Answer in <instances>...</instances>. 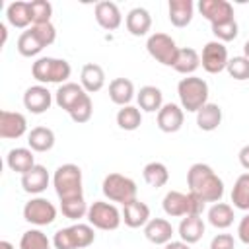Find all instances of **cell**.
Listing matches in <instances>:
<instances>
[{
  "label": "cell",
  "instance_id": "6da1fadb",
  "mask_svg": "<svg viewBox=\"0 0 249 249\" xmlns=\"http://www.w3.org/2000/svg\"><path fill=\"white\" fill-rule=\"evenodd\" d=\"M189 193L196 195L204 202H220L224 196V181L208 163H193L187 171Z\"/></svg>",
  "mask_w": 249,
  "mask_h": 249
},
{
  "label": "cell",
  "instance_id": "7a4b0ae2",
  "mask_svg": "<svg viewBox=\"0 0 249 249\" xmlns=\"http://www.w3.org/2000/svg\"><path fill=\"white\" fill-rule=\"evenodd\" d=\"M56 39V27L49 21V23H37L31 25L29 29H25L19 37H18V53L21 56H37L45 47L53 45Z\"/></svg>",
  "mask_w": 249,
  "mask_h": 249
},
{
  "label": "cell",
  "instance_id": "3957f363",
  "mask_svg": "<svg viewBox=\"0 0 249 249\" xmlns=\"http://www.w3.org/2000/svg\"><path fill=\"white\" fill-rule=\"evenodd\" d=\"M53 187H54V193L60 198V202L84 196L82 169L76 163H62V165H58L54 175H53Z\"/></svg>",
  "mask_w": 249,
  "mask_h": 249
},
{
  "label": "cell",
  "instance_id": "277c9868",
  "mask_svg": "<svg viewBox=\"0 0 249 249\" xmlns=\"http://www.w3.org/2000/svg\"><path fill=\"white\" fill-rule=\"evenodd\" d=\"M72 74L70 62L64 58H54V56H39L31 64V76L39 84H66Z\"/></svg>",
  "mask_w": 249,
  "mask_h": 249
},
{
  "label": "cell",
  "instance_id": "5b68a950",
  "mask_svg": "<svg viewBox=\"0 0 249 249\" xmlns=\"http://www.w3.org/2000/svg\"><path fill=\"white\" fill-rule=\"evenodd\" d=\"M177 95L183 111L196 113L208 103V84L198 76H185L177 84Z\"/></svg>",
  "mask_w": 249,
  "mask_h": 249
},
{
  "label": "cell",
  "instance_id": "8992f818",
  "mask_svg": "<svg viewBox=\"0 0 249 249\" xmlns=\"http://www.w3.org/2000/svg\"><path fill=\"white\" fill-rule=\"evenodd\" d=\"M204 200H200L193 193H181V191H169L165 193L161 206L163 212L171 218H185V216H200L204 210Z\"/></svg>",
  "mask_w": 249,
  "mask_h": 249
},
{
  "label": "cell",
  "instance_id": "52a82bcc",
  "mask_svg": "<svg viewBox=\"0 0 249 249\" xmlns=\"http://www.w3.org/2000/svg\"><path fill=\"white\" fill-rule=\"evenodd\" d=\"M95 241L93 226L89 224H74L54 231L53 245L54 249H86Z\"/></svg>",
  "mask_w": 249,
  "mask_h": 249
},
{
  "label": "cell",
  "instance_id": "ba28073f",
  "mask_svg": "<svg viewBox=\"0 0 249 249\" xmlns=\"http://www.w3.org/2000/svg\"><path fill=\"white\" fill-rule=\"evenodd\" d=\"M101 191L111 202H119L124 206L126 202L136 198L138 187L130 177H126L123 173H109V175H105V179L101 183Z\"/></svg>",
  "mask_w": 249,
  "mask_h": 249
},
{
  "label": "cell",
  "instance_id": "9c48e42d",
  "mask_svg": "<svg viewBox=\"0 0 249 249\" xmlns=\"http://www.w3.org/2000/svg\"><path fill=\"white\" fill-rule=\"evenodd\" d=\"M88 224L103 230V231H113L121 226L123 222V214L119 212V208L113 202H105V200H95L89 204L88 208Z\"/></svg>",
  "mask_w": 249,
  "mask_h": 249
},
{
  "label": "cell",
  "instance_id": "30bf717a",
  "mask_svg": "<svg viewBox=\"0 0 249 249\" xmlns=\"http://www.w3.org/2000/svg\"><path fill=\"white\" fill-rule=\"evenodd\" d=\"M146 51L154 60H158L163 66H171V68L179 54V47L175 39L169 37L167 33H152L146 41Z\"/></svg>",
  "mask_w": 249,
  "mask_h": 249
},
{
  "label": "cell",
  "instance_id": "8fae6325",
  "mask_svg": "<svg viewBox=\"0 0 249 249\" xmlns=\"http://www.w3.org/2000/svg\"><path fill=\"white\" fill-rule=\"evenodd\" d=\"M23 220L33 226H49L56 220V206L45 196H33L23 206Z\"/></svg>",
  "mask_w": 249,
  "mask_h": 249
},
{
  "label": "cell",
  "instance_id": "7c38bea8",
  "mask_svg": "<svg viewBox=\"0 0 249 249\" xmlns=\"http://www.w3.org/2000/svg\"><path fill=\"white\" fill-rule=\"evenodd\" d=\"M230 62L228 56V49L224 43L220 41H208L202 47V54H200V64L208 74H220L222 70H226Z\"/></svg>",
  "mask_w": 249,
  "mask_h": 249
},
{
  "label": "cell",
  "instance_id": "4fadbf2b",
  "mask_svg": "<svg viewBox=\"0 0 249 249\" xmlns=\"http://www.w3.org/2000/svg\"><path fill=\"white\" fill-rule=\"evenodd\" d=\"M198 12L202 14L204 19L210 21V25H220V23L235 19L233 6L228 0H200Z\"/></svg>",
  "mask_w": 249,
  "mask_h": 249
},
{
  "label": "cell",
  "instance_id": "5bb4252c",
  "mask_svg": "<svg viewBox=\"0 0 249 249\" xmlns=\"http://www.w3.org/2000/svg\"><path fill=\"white\" fill-rule=\"evenodd\" d=\"M53 105V93L49 91L47 86L43 84H37V86H31L25 89L23 93V107L33 113V115H41L45 111H49Z\"/></svg>",
  "mask_w": 249,
  "mask_h": 249
},
{
  "label": "cell",
  "instance_id": "9a60e30c",
  "mask_svg": "<svg viewBox=\"0 0 249 249\" xmlns=\"http://www.w3.org/2000/svg\"><path fill=\"white\" fill-rule=\"evenodd\" d=\"M27 132V119L18 111H0V138L14 140Z\"/></svg>",
  "mask_w": 249,
  "mask_h": 249
},
{
  "label": "cell",
  "instance_id": "2e32d148",
  "mask_svg": "<svg viewBox=\"0 0 249 249\" xmlns=\"http://www.w3.org/2000/svg\"><path fill=\"white\" fill-rule=\"evenodd\" d=\"M93 16H95V21L99 23V27H103L105 31H115L123 23V14H121L119 6L111 0L97 2L93 8Z\"/></svg>",
  "mask_w": 249,
  "mask_h": 249
},
{
  "label": "cell",
  "instance_id": "e0dca14e",
  "mask_svg": "<svg viewBox=\"0 0 249 249\" xmlns=\"http://www.w3.org/2000/svg\"><path fill=\"white\" fill-rule=\"evenodd\" d=\"M183 121H185V111L177 103H163L161 109L158 111V128L161 132L171 134L181 130Z\"/></svg>",
  "mask_w": 249,
  "mask_h": 249
},
{
  "label": "cell",
  "instance_id": "ac0fdd59",
  "mask_svg": "<svg viewBox=\"0 0 249 249\" xmlns=\"http://www.w3.org/2000/svg\"><path fill=\"white\" fill-rule=\"evenodd\" d=\"M86 95H88V91L82 88V84L66 82V84L58 86V89L54 91V103L60 109H64L66 113H70Z\"/></svg>",
  "mask_w": 249,
  "mask_h": 249
},
{
  "label": "cell",
  "instance_id": "d6986e66",
  "mask_svg": "<svg viewBox=\"0 0 249 249\" xmlns=\"http://www.w3.org/2000/svg\"><path fill=\"white\" fill-rule=\"evenodd\" d=\"M49 181H51V175L47 167L41 163H35L27 173L21 175V189L29 195H41L49 187Z\"/></svg>",
  "mask_w": 249,
  "mask_h": 249
},
{
  "label": "cell",
  "instance_id": "ffe728a7",
  "mask_svg": "<svg viewBox=\"0 0 249 249\" xmlns=\"http://www.w3.org/2000/svg\"><path fill=\"white\" fill-rule=\"evenodd\" d=\"M123 222H124V226H128V228H144L148 222H150V206L146 204V202H142V200H138V198H134V200H130V202H126L124 206H123Z\"/></svg>",
  "mask_w": 249,
  "mask_h": 249
},
{
  "label": "cell",
  "instance_id": "44dd1931",
  "mask_svg": "<svg viewBox=\"0 0 249 249\" xmlns=\"http://www.w3.org/2000/svg\"><path fill=\"white\" fill-rule=\"evenodd\" d=\"M144 237L154 245H165L173 237V226L165 218H150L144 226Z\"/></svg>",
  "mask_w": 249,
  "mask_h": 249
},
{
  "label": "cell",
  "instance_id": "7402d4cb",
  "mask_svg": "<svg viewBox=\"0 0 249 249\" xmlns=\"http://www.w3.org/2000/svg\"><path fill=\"white\" fill-rule=\"evenodd\" d=\"M169 21L175 27H187L195 16V4L191 0H169L167 4Z\"/></svg>",
  "mask_w": 249,
  "mask_h": 249
},
{
  "label": "cell",
  "instance_id": "603a6c76",
  "mask_svg": "<svg viewBox=\"0 0 249 249\" xmlns=\"http://www.w3.org/2000/svg\"><path fill=\"white\" fill-rule=\"evenodd\" d=\"M124 23H126V29H128L130 35H134V37H144V35L150 31V27H152V16H150V12H148L146 8L136 6V8H132V10L126 14Z\"/></svg>",
  "mask_w": 249,
  "mask_h": 249
},
{
  "label": "cell",
  "instance_id": "cb8c5ba5",
  "mask_svg": "<svg viewBox=\"0 0 249 249\" xmlns=\"http://www.w3.org/2000/svg\"><path fill=\"white\" fill-rule=\"evenodd\" d=\"M80 84L88 93H95L105 86V70L95 64V62H88L82 66L80 72Z\"/></svg>",
  "mask_w": 249,
  "mask_h": 249
},
{
  "label": "cell",
  "instance_id": "d4e9b609",
  "mask_svg": "<svg viewBox=\"0 0 249 249\" xmlns=\"http://www.w3.org/2000/svg\"><path fill=\"white\" fill-rule=\"evenodd\" d=\"M177 231H179L181 241L193 245V243L200 241V237L204 235V222L200 216H185V218H181Z\"/></svg>",
  "mask_w": 249,
  "mask_h": 249
},
{
  "label": "cell",
  "instance_id": "484cf974",
  "mask_svg": "<svg viewBox=\"0 0 249 249\" xmlns=\"http://www.w3.org/2000/svg\"><path fill=\"white\" fill-rule=\"evenodd\" d=\"M6 163L16 173H27L35 165V156L31 148H12L6 156Z\"/></svg>",
  "mask_w": 249,
  "mask_h": 249
},
{
  "label": "cell",
  "instance_id": "4316f807",
  "mask_svg": "<svg viewBox=\"0 0 249 249\" xmlns=\"http://www.w3.org/2000/svg\"><path fill=\"white\" fill-rule=\"evenodd\" d=\"M6 19L10 25L18 27V29H29V25H33L31 19V12H29V2H12L6 8Z\"/></svg>",
  "mask_w": 249,
  "mask_h": 249
},
{
  "label": "cell",
  "instance_id": "83f0119b",
  "mask_svg": "<svg viewBox=\"0 0 249 249\" xmlns=\"http://www.w3.org/2000/svg\"><path fill=\"white\" fill-rule=\"evenodd\" d=\"M109 97L115 105H130L134 99V84L128 78H115L109 84Z\"/></svg>",
  "mask_w": 249,
  "mask_h": 249
},
{
  "label": "cell",
  "instance_id": "f1b7e54d",
  "mask_svg": "<svg viewBox=\"0 0 249 249\" xmlns=\"http://www.w3.org/2000/svg\"><path fill=\"white\" fill-rule=\"evenodd\" d=\"M136 101H138L140 111L158 113L161 109V105H163V93L156 86H142L140 91L136 93Z\"/></svg>",
  "mask_w": 249,
  "mask_h": 249
},
{
  "label": "cell",
  "instance_id": "f546056e",
  "mask_svg": "<svg viewBox=\"0 0 249 249\" xmlns=\"http://www.w3.org/2000/svg\"><path fill=\"white\" fill-rule=\"evenodd\" d=\"M220 123H222V107L220 105L208 101L204 107H200L196 111V124L200 130L212 132L220 126Z\"/></svg>",
  "mask_w": 249,
  "mask_h": 249
},
{
  "label": "cell",
  "instance_id": "4dcf8cb0",
  "mask_svg": "<svg viewBox=\"0 0 249 249\" xmlns=\"http://www.w3.org/2000/svg\"><path fill=\"white\" fill-rule=\"evenodd\" d=\"M27 144L33 152H49L54 146V132L49 126H35L27 132Z\"/></svg>",
  "mask_w": 249,
  "mask_h": 249
},
{
  "label": "cell",
  "instance_id": "1f68e13d",
  "mask_svg": "<svg viewBox=\"0 0 249 249\" xmlns=\"http://www.w3.org/2000/svg\"><path fill=\"white\" fill-rule=\"evenodd\" d=\"M208 222L216 230H226L233 224V206L228 202H214L208 208Z\"/></svg>",
  "mask_w": 249,
  "mask_h": 249
},
{
  "label": "cell",
  "instance_id": "d6a6232c",
  "mask_svg": "<svg viewBox=\"0 0 249 249\" xmlns=\"http://www.w3.org/2000/svg\"><path fill=\"white\" fill-rule=\"evenodd\" d=\"M198 66H200V54H198L195 49H191V47L179 49L177 60H175V64H173V70H175V72L185 74V76H193Z\"/></svg>",
  "mask_w": 249,
  "mask_h": 249
},
{
  "label": "cell",
  "instance_id": "836d02e7",
  "mask_svg": "<svg viewBox=\"0 0 249 249\" xmlns=\"http://www.w3.org/2000/svg\"><path fill=\"white\" fill-rule=\"evenodd\" d=\"M142 177H144V181L150 187L160 189V187H163L169 181V171H167L165 163H161V161H150V163L144 165Z\"/></svg>",
  "mask_w": 249,
  "mask_h": 249
},
{
  "label": "cell",
  "instance_id": "e575fe53",
  "mask_svg": "<svg viewBox=\"0 0 249 249\" xmlns=\"http://www.w3.org/2000/svg\"><path fill=\"white\" fill-rule=\"evenodd\" d=\"M117 124L119 128L123 130H136L140 124H142V113H140V107H134V105H124L117 111Z\"/></svg>",
  "mask_w": 249,
  "mask_h": 249
},
{
  "label": "cell",
  "instance_id": "d590c367",
  "mask_svg": "<svg viewBox=\"0 0 249 249\" xmlns=\"http://www.w3.org/2000/svg\"><path fill=\"white\" fill-rule=\"evenodd\" d=\"M231 202L239 210H249V171L235 179L231 189Z\"/></svg>",
  "mask_w": 249,
  "mask_h": 249
},
{
  "label": "cell",
  "instance_id": "8d00e7d4",
  "mask_svg": "<svg viewBox=\"0 0 249 249\" xmlns=\"http://www.w3.org/2000/svg\"><path fill=\"white\" fill-rule=\"evenodd\" d=\"M19 249H51V241L41 230H27L19 239Z\"/></svg>",
  "mask_w": 249,
  "mask_h": 249
},
{
  "label": "cell",
  "instance_id": "74e56055",
  "mask_svg": "<svg viewBox=\"0 0 249 249\" xmlns=\"http://www.w3.org/2000/svg\"><path fill=\"white\" fill-rule=\"evenodd\" d=\"M88 204H86V198L80 196V198H70V200H62L60 202V210H62V216H66L68 220H80L84 216H88Z\"/></svg>",
  "mask_w": 249,
  "mask_h": 249
},
{
  "label": "cell",
  "instance_id": "f35d334b",
  "mask_svg": "<svg viewBox=\"0 0 249 249\" xmlns=\"http://www.w3.org/2000/svg\"><path fill=\"white\" fill-rule=\"evenodd\" d=\"M29 12H31V19L33 25L37 23H49L51 16H53V4L47 0H31L29 2Z\"/></svg>",
  "mask_w": 249,
  "mask_h": 249
},
{
  "label": "cell",
  "instance_id": "ab89813d",
  "mask_svg": "<svg viewBox=\"0 0 249 249\" xmlns=\"http://www.w3.org/2000/svg\"><path fill=\"white\" fill-rule=\"evenodd\" d=\"M226 70L237 82L249 80V58L247 56H233V58H230Z\"/></svg>",
  "mask_w": 249,
  "mask_h": 249
},
{
  "label": "cell",
  "instance_id": "60d3db41",
  "mask_svg": "<svg viewBox=\"0 0 249 249\" xmlns=\"http://www.w3.org/2000/svg\"><path fill=\"white\" fill-rule=\"evenodd\" d=\"M70 115V119L74 121V123H78V124H82V123H88L89 119H91V115H93V103H91V97H89V93L68 113Z\"/></svg>",
  "mask_w": 249,
  "mask_h": 249
},
{
  "label": "cell",
  "instance_id": "b9f144b4",
  "mask_svg": "<svg viewBox=\"0 0 249 249\" xmlns=\"http://www.w3.org/2000/svg\"><path fill=\"white\" fill-rule=\"evenodd\" d=\"M212 33H214L216 41L228 43V41H233L237 37L239 27H237V21L231 19V21H226V23H220V25H212Z\"/></svg>",
  "mask_w": 249,
  "mask_h": 249
},
{
  "label": "cell",
  "instance_id": "7bdbcfd3",
  "mask_svg": "<svg viewBox=\"0 0 249 249\" xmlns=\"http://www.w3.org/2000/svg\"><path fill=\"white\" fill-rule=\"evenodd\" d=\"M210 249H235V241L231 233H218L210 241Z\"/></svg>",
  "mask_w": 249,
  "mask_h": 249
},
{
  "label": "cell",
  "instance_id": "ee69618b",
  "mask_svg": "<svg viewBox=\"0 0 249 249\" xmlns=\"http://www.w3.org/2000/svg\"><path fill=\"white\" fill-rule=\"evenodd\" d=\"M237 237L241 243L249 245V214H245L237 224Z\"/></svg>",
  "mask_w": 249,
  "mask_h": 249
},
{
  "label": "cell",
  "instance_id": "f6af8a7d",
  "mask_svg": "<svg viewBox=\"0 0 249 249\" xmlns=\"http://www.w3.org/2000/svg\"><path fill=\"white\" fill-rule=\"evenodd\" d=\"M237 158H239V163H241V167H245V169L249 171V144H245V146L239 150Z\"/></svg>",
  "mask_w": 249,
  "mask_h": 249
},
{
  "label": "cell",
  "instance_id": "bcb514c9",
  "mask_svg": "<svg viewBox=\"0 0 249 249\" xmlns=\"http://www.w3.org/2000/svg\"><path fill=\"white\" fill-rule=\"evenodd\" d=\"M163 249H191V247H189V243H185V241H181V239H179V241H173V239H171L169 243L163 245Z\"/></svg>",
  "mask_w": 249,
  "mask_h": 249
},
{
  "label": "cell",
  "instance_id": "7dc6e473",
  "mask_svg": "<svg viewBox=\"0 0 249 249\" xmlns=\"http://www.w3.org/2000/svg\"><path fill=\"white\" fill-rule=\"evenodd\" d=\"M0 249H14V245H12L10 241L4 239V241H0Z\"/></svg>",
  "mask_w": 249,
  "mask_h": 249
},
{
  "label": "cell",
  "instance_id": "c3c4849f",
  "mask_svg": "<svg viewBox=\"0 0 249 249\" xmlns=\"http://www.w3.org/2000/svg\"><path fill=\"white\" fill-rule=\"evenodd\" d=\"M243 56H247L249 58V39L245 41V45H243Z\"/></svg>",
  "mask_w": 249,
  "mask_h": 249
}]
</instances>
